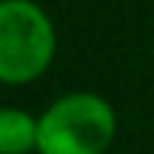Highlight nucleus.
<instances>
[{"label":"nucleus","mask_w":154,"mask_h":154,"mask_svg":"<svg viewBox=\"0 0 154 154\" xmlns=\"http://www.w3.org/2000/svg\"><path fill=\"white\" fill-rule=\"evenodd\" d=\"M57 30L36 0H0V82L30 85L48 72Z\"/></svg>","instance_id":"2"},{"label":"nucleus","mask_w":154,"mask_h":154,"mask_svg":"<svg viewBox=\"0 0 154 154\" xmlns=\"http://www.w3.org/2000/svg\"><path fill=\"white\" fill-rule=\"evenodd\" d=\"M39 145V118L6 106L0 112V154H36Z\"/></svg>","instance_id":"3"},{"label":"nucleus","mask_w":154,"mask_h":154,"mask_svg":"<svg viewBox=\"0 0 154 154\" xmlns=\"http://www.w3.org/2000/svg\"><path fill=\"white\" fill-rule=\"evenodd\" d=\"M36 154H106L118 133L115 106L94 91H69L39 115Z\"/></svg>","instance_id":"1"}]
</instances>
